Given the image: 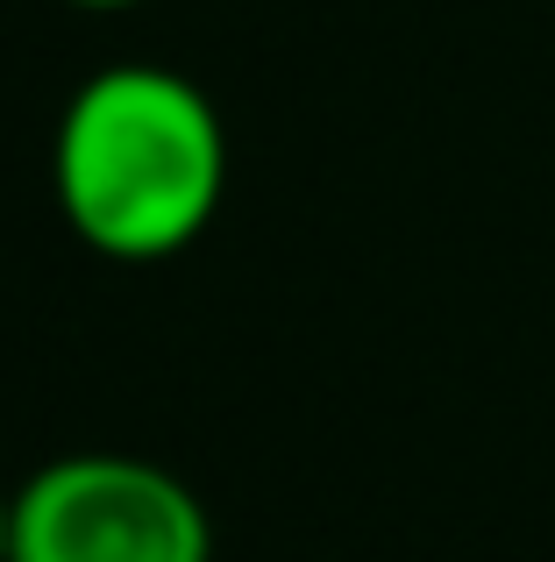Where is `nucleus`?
Instances as JSON below:
<instances>
[{
    "label": "nucleus",
    "instance_id": "nucleus-4",
    "mask_svg": "<svg viewBox=\"0 0 555 562\" xmlns=\"http://www.w3.org/2000/svg\"><path fill=\"white\" fill-rule=\"evenodd\" d=\"M65 8H86V14H128V8H143V0H65Z\"/></svg>",
    "mask_w": 555,
    "mask_h": 562
},
{
    "label": "nucleus",
    "instance_id": "nucleus-1",
    "mask_svg": "<svg viewBox=\"0 0 555 562\" xmlns=\"http://www.w3.org/2000/svg\"><path fill=\"white\" fill-rule=\"evenodd\" d=\"M50 192L93 257H179L214 228L228 192L222 108L171 65H100L57 114Z\"/></svg>",
    "mask_w": 555,
    "mask_h": 562
},
{
    "label": "nucleus",
    "instance_id": "nucleus-3",
    "mask_svg": "<svg viewBox=\"0 0 555 562\" xmlns=\"http://www.w3.org/2000/svg\"><path fill=\"white\" fill-rule=\"evenodd\" d=\"M14 549V492H0V562Z\"/></svg>",
    "mask_w": 555,
    "mask_h": 562
},
{
    "label": "nucleus",
    "instance_id": "nucleus-2",
    "mask_svg": "<svg viewBox=\"0 0 555 562\" xmlns=\"http://www.w3.org/2000/svg\"><path fill=\"white\" fill-rule=\"evenodd\" d=\"M8 562H214V520L179 470L71 449L22 477Z\"/></svg>",
    "mask_w": 555,
    "mask_h": 562
}]
</instances>
